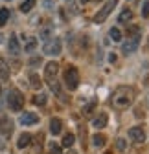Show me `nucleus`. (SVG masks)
Wrapping results in <instances>:
<instances>
[{
    "mask_svg": "<svg viewBox=\"0 0 149 154\" xmlns=\"http://www.w3.org/2000/svg\"><path fill=\"white\" fill-rule=\"evenodd\" d=\"M48 154H63V150H61V147H59V145H50Z\"/></svg>",
    "mask_w": 149,
    "mask_h": 154,
    "instance_id": "nucleus-25",
    "label": "nucleus"
},
{
    "mask_svg": "<svg viewBox=\"0 0 149 154\" xmlns=\"http://www.w3.org/2000/svg\"><path fill=\"white\" fill-rule=\"evenodd\" d=\"M142 15H144V17H149V2L144 4V8H142Z\"/></svg>",
    "mask_w": 149,
    "mask_h": 154,
    "instance_id": "nucleus-27",
    "label": "nucleus"
},
{
    "mask_svg": "<svg viewBox=\"0 0 149 154\" xmlns=\"http://www.w3.org/2000/svg\"><path fill=\"white\" fill-rule=\"evenodd\" d=\"M8 105H9V108L15 110V112L22 110V106H24V97H22V94L18 92V90H11V92L8 94Z\"/></svg>",
    "mask_w": 149,
    "mask_h": 154,
    "instance_id": "nucleus-3",
    "label": "nucleus"
},
{
    "mask_svg": "<svg viewBox=\"0 0 149 154\" xmlns=\"http://www.w3.org/2000/svg\"><path fill=\"white\" fill-rule=\"evenodd\" d=\"M0 92H2V85H0Z\"/></svg>",
    "mask_w": 149,
    "mask_h": 154,
    "instance_id": "nucleus-28",
    "label": "nucleus"
},
{
    "mask_svg": "<svg viewBox=\"0 0 149 154\" xmlns=\"http://www.w3.org/2000/svg\"><path fill=\"white\" fill-rule=\"evenodd\" d=\"M133 97H135V92H133L131 86H118V88L113 92V99H110V103H113L114 108L123 110V108H127V106H131Z\"/></svg>",
    "mask_w": 149,
    "mask_h": 154,
    "instance_id": "nucleus-1",
    "label": "nucleus"
},
{
    "mask_svg": "<svg viewBox=\"0 0 149 154\" xmlns=\"http://www.w3.org/2000/svg\"><path fill=\"white\" fill-rule=\"evenodd\" d=\"M118 4V0H109V2L96 13V17H94V22L96 24H101V22H105L107 20V17L110 15V11H113L114 9V6Z\"/></svg>",
    "mask_w": 149,
    "mask_h": 154,
    "instance_id": "nucleus-4",
    "label": "nucleus"
},
{
    "mask_svg": "<svg viewBox=\"0 0 149 154\" xmlns=\"http://www.w3.org/2000/svg\"><path fill=\"white\" fill-rule=\"evenodd\" d=\"M33 103H35V105H39V106H43V105L46 103V95H44V94L35 95V97H33Z\"/></svg>",
    "mask_w": 149,
    "mask_h": 154,
    "instance_id": "nucleus-23",
    "label": "nucleus"
},
{
    "mask_svg": "<svg viewBox=\"0 0 149 154\" xmlns=\"http://www.w3.org/2000/svg\"><path fill=\"white\" fill-rule=\"evenodd\" d=\"M74 141H76V138H74V134H65V138H63V147H72Z\"/></svg>",
    "mask_w": 149,
    "mask_h": 154,
    "instance_id": "nucleus-20",
    "label": "nucleus"
},
{
    "mask_svg": "<svg viewBox=\"0 0 149 154\" xmlns=\"http://www.w3.org/2000/svg\"><path fill=\"white\" fill-rule=\"evenodd\" d=\"M31 143V136L28 132H24V134H21V138H18V141H17V147L18 149H24V147H28Z\"/></svg>",
    "mask_w": 149,
    "mask_h": 154,
    "instance_id": "nucleus-14",
    "label": "nucleus"
},
{
    "mask_svg": "<svg viewBox=\"0 0 149 154\" xmlns=\"http://www.w3.org/2000/svg\"><path fill=\"white\" fill-rule=\"evenodd\" d=\"M30 85H31V88H41V79H39V75H37V73H31V77H30Z\"/></svg>",
    "mask_w": 149,
    "mask_h": 154,
    "instance_id": "nucleus-18",
    "label": "nucleus"
},
{
    "mask_svg": "<svg viewBox=\"0 0 149 154\" xmlns=\"http://www.w3.org/2000/svg\"><path fill=\"white\" fill-rule=\"evenodd\" d=\"M8 18H9V9H0V26H4L8 22Z\"/></svg>",
    "mask_w": 149,
    "mask_h": 154,
    "instance_id": "nucleus-22",
    "label": "nucleus"
},
{
    "mask_svg": "<svg viewBox=\"0 0 149 154\" xmlns=\"http://www.w3.org/2000/svg\"><path fill=\"white\" fill-rule=\"evenodd\" d=\"M0 132L4 136H11V132H13V121L8 116H0Z\"/></svg>",
    "mask_w": 149,
    "mask_h": 154,
    "instance_id": "nucleus-7",
    "label": "nucleus"
},
{
    "mask_svg": "<svg viewBox=\"0 0 149 154\" xmlns=\"http://www.w3.org/2000/svg\"><path fill=\"white\" fill-rule=\"evenodd\" d=\"M129 136H131V140H133V141H136V143L145 141V132H144L140 127H133L131 130H129Z\"/></svg>",
    "mask_w": 149,
    "mask_h": 154,
    "instance_id": "nucleus-9",
    "label": "nucleus"
},
{
    "mask_svg": "<svg viewBox=\"0 0 149 154\" xmlns=\"http://www.w3.org/2000/svg\"><path fill=\"white\" fill-rule=\"evenodd\" d=\"M116 147H118V149L123 152V150L127 149V145H125V140H122V138H120V140H116Z\"/></svg>",
    "mask_w": 149,
    "mask_h": 154,
    "instance_id": "nucleus-26",
    "label": "nucleus"
},
{
    "mask_svg": "<svg viewBox=\"0 0 149 154\" xmlns=\"http://www.w3.org/2000/svg\"><path fill=\"white\" fill-rule=\"evenodd\" d=\"M35 48H37V41H35V38H30V41H28V44H26V48H24V50H26V51H33Z\"/></svg>",
    "mask_w": 149,
    "mask_h": 154,
    "instance_id": "nucleus-24",
    "label": "nucleus"
},
{
    "mask_svg": "<svg viewBox=\"0 0 149 154\" xmlns=\"http://www.w3.org/2000/svg\"><path fill=\"white\" fill-rule=\"evenodd\" d=\"M109 35H110V38H113L114 42H120V41H122V31H120L118 28H113V29L109 31Z\"/></svg>",
    "mask_w": 149,
    "mask_h": 154,
    "instance_id": "nucleus-19",
    "label": "nucleus"
},
{
    "mask_svg": "<svg viewBox=\"0 0 149 154\" xmlns=\"http://www.w3.org/2000/svg\"><path fill=\"white\" fill-rule=\"evenodd\" d=\"M44 53L46 55H59L61 53V41L59 38H50V41L44 44Z\"/></svg>",
    "mask_w": 149,
    "mask_h": 154,
    "instance_id": "nucleus-6",
    "label": "nucleus"
},
{
    "mask_svg": "<svg viewBox=\"0 0 149 154\" xmlns=\"http://www.w3.org/2000/svg\"><path fill=\"white\" fill-rule=\"evenodd\" d=\"M138 35H133V37H129L127 41L122 44V53H125V55H129V53H135L136 51V48H138Z\"/></svg>",
    "mask_w": 149,
    "mask_h": 154,
    "instance_id": "nucleus-5",
    "label": "nucleus"
},
{
    "mask_svg": "<svg viewBox=\"0 0 149 154\" xmlns=\"http://www.w3.org/2000/svg\"><path fill=\"white\" fill-rule=\"evenodd\" d=\"M0 77H2L4 81L9 79V68H8V64H6L4 59H0Z\"/></svg>",
    "mask_w": 149,
    "mask_h": 154,
    "instance_id": "nucleus-16",
    "label": "nucleus"
},
{
    "mask_svg": "<svg viewBox=\"0 0 149 154\" xmlns=\"http://www.w3.org/2000/svg\"><path fill=\"white\" fill-rule=\"evenodd\" d=\"M105 136L103 134H94V136H92V145H94L96 149H101L103 145H105Z\"/></svg>",
    "mask_w": 149,
    "mask_h": 154,
    "instance_id": "nucleus-15",
    "label": "nucleus"
},
{
    "mask_svg": "<svg viewBox=\"0 0 149 154\" xmlns=\"http://www.w3.org/2000/svg\"><path fill=\"white\" fill-rule=\"evenodd\" d=\"M57 72H59V64H57V63H48L46 68H44V77H46V81H48V83L53 81L55 75H57Z\"/></svg>",
    "mask_w": 149,
    "mask_h": 154,
    "instance_id": "nucleus-8",
    "label": "nucleus"
},
{
    "mask_svg": "<svg viewBox=\"0 0 149 154\" xmlns=\"http://www.w3.org/2000/svg\"><path fill=\"white\" fill-rule=\"evenodd\" d=\"M33 8H35V0H26V2L21 4V11L22 13H30Z\"/></svg>",
    "mask_w": 149,
    "mask_h": 154,
    "instance_id": "nucleus-17",
    "label": "nucleus"
},
{
    "mask_svg": "<svg viewBox=\"0 0 149 154\" xmlns=\"http://www.w3.org/2000/svg\"><path fill=\"white\" fill-rule=\"evenodd\" d=\"M81 2H87V0H81Z\"/></svg>",
    "mask_w": 149,
    "mask_h": 154,
    "instance_id": "nucleus-29",
    "label": "nucleus"
},
{
    "mask_svg": "<svg viewBox=\"0 0 149 154\" xmlns=\"http://www.w3.org/2000/svg\"><path fill=\"white\" fill-rule=\"evenodd\" d=\"M37 121H39V116L33 114V112H24L21 116V123L22 125H35Z\"/></svg>",
    "mask_w": 149,
    "mask_h": 154,
    "instance_id": "nucleus-10",
    "label": "nucleus"
},
{
    "mask_svg": "<svg viewBox=\"0 0 149 154\" xmlns=\"http://www.w3.org/2000/svg\"><path fill=\"white\" fill-rule=\"evenodd\" d=\"M61 128H63V123L59 118H52L50 121V132L53 134V136H57V134H61Z\"/></svg>",
    "mask_w": 149,
    "mask_h": 154,
    "instance_id": "nucleus-11",
    "label": "nucleus"
},
{
    "mask_svg": "<svg viewBox=\"0 0 149 154\" xmlns=\"http://www.w3.org/2000/svg\"><path fill=\"white\" fill-rule=\"evenodd\" d=\"M107 121H109L107 114H100L98 118L92 121V127H96V128H103V127H107Z\"/></svg>",
    "mask_w": 149,
    "mask_h": 154,
    "instance_id": "nucleus-13",
    "label": "nucleus"
},
{
    "mask_svg": "<svg viewBox=\"0 0 149 154\" xmlns=\"http://www.w3.org/2000/svg\"><path fill=\"white\" fill-rule=\"evenodd\" d=\"M18 51H21V44H18V38H17V35H11V37H9V53L17 55Z\"/></svg>",
    "mask_w": 149,
    "mask_h": 154,
    "instance_id": "nucleus-12",
    "label": "nucleus"
},
{
    "mask_svg": "<svg viewBox=\"0 0 149 154\" xmlns=\"http://www.w3.org/2000/svg\"><path fill=\"white\" fill-rule=\"evenodd\" d=\"M65 85L68 90H76L79 86V72L76 66H68V70L65 73Z\"/></svg>",
    "mask_w": 149,
    "mask_h": 154,
    "instance_id": "nucleus-2",
    "label": "nucleus"
},
{
    "mask_svg": "<svg viewBox=\"0 0 149 154\" xmlns=\"http://www.w3.org/2000/svg\"><path fill=\"white\" fill-rule=\"evenodd\" d=\"M131 18H133V13L129 11V9H125V11H122V13H120L118 22H127V20H131Z\"/></svg>",
    "mask_w": 149,
    "mask_h": 154,
    "instance_id": "nucleus-21",
    "label": "nucleus"
}]
</instances>
